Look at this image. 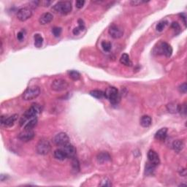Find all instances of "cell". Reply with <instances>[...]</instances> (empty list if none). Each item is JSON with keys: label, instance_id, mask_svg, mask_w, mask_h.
I'll use <instances>...</instances> for the list:
<instances>
[{"label": "cell", "instance_id": "13", "mask_svg": "<svg viewBox=\"0 0 187 187\" xmlns=\"http://www.w3.org/2000/svg\"><path fill=\"white\" fill-rule=\"evenodd\" d=\"M159 53H162V54L165 55L167 57H170L173 53V48L168 43H162L159 47Z\"/></svg>", "mask_w": 187, "mask_h": 187}, {"label": "cell", "instance_id": "3", "mask_svg": "<svg viewBox=\"0 0 187 187\" xmlns=\"http://www.w3.org/2000/svg\"><path fill=\"white\" fill-rule=\"evenodd\" d=\"M105 97H106L113 105H117L120 102L121 97L119 90L115 87H109L105 92Z\"/></svg>", "mask_w": 187, "mask_h": 187}, {"label": "cell", "instance_id": "15", "mask_svg": "<svg viewBox=\"0 0 187 187\" xmlns=\"http://www.w3.org/2000/svg\"><path fill=\"white\" fill-rule=\"evenodd\" d=\"M97 159L99 163L103 164L105 162H110L111 160V157H110V154L106 151H103L99 153L97 156Z\"/></svg>", "mask_w": 187, "mask_h": 187}, {"label": "cell", "instance_id": "29", "mask_svg": "<svg viewBox=\"0 0 187 187\" xmlns=\"http://www.w3.org/2000/svg\"><path fill=\"white\" fill-rule=\"evenodd\" d=\"M167 24V21H162L159 22L158 24H157V27H156V29H157V31H158V32H162V31H163V29L165 28L166 25Z\"/></svg>", "mask_w": 187, "mask_h": 187}, {"label": "cell", "instance_id": "35", "mask_svg": "<svg viewBox=\"0 0 187 187\" xmlns=\"http://www.w3.org/2000/svg\"><path fill=\"white\" fill-rule=\"evenodd\" d=\"M179 91H181V93H186V91H187V86H186V83H184V84H181V86H179Z\"/></svg>", "mask_w": 187, "mask_h": 187}, {"label": "cell", "instance_id": "23", "mask_svg": "<svg viewBox=\"0 0 187 187\" xmlns=\"http://www.w3.org/2000/svg\"><path fill=\"white\" fill-rule=\"evenodd\" d=\"M120 62L122 64V65L127 66V67H131L132 65L129 55L126 54V53H124V54L121 56Z\"/></svg>", "mask_w": 187, "mask_h": 187}, {"label": "cell", "instance_id": "21", "mask_svg": "<svg viewBox=\"0 0 187 187\" xmlns=\"http://www.w3.org/2000/svg\"><path fill=\"white\" fill-rule=\"evenodd\" d=\"M152 123V119L149 116H143L140 119V125L143 127H148Z\"/></svg>", "mask_w": 187, "mask_h": 187}, {"label": "cell", "instance_id": "16", "mask_svg": "<svg viewBox=\"0 0 187 187\" xmlns=\"http://www.w3.org/2000/svg\"><path fill=\"white\" fill-rule=\"evenodd\" d=\"M53 18V16L51 13H45L40 16V18L39 19V22L40 24H42V25H46V24H49L50 22H51Z\"/></svg>", "mask_w": 187, "mask_h": 187}, {"label": "cell", "instance_id": "11", "mask_svg": "<svg viewBox=\"0 0 187 187\" xmlns=\"http://www.w3.org/2000/svg\"><path fill=\"white\" fill-rule=\"evenodd\" d=\"M148 162L154 164L156 167L160 164V159H159L158 154L154 150H150L148 152Z\"/></svg>", "mask_w": 187, "mask_h": 187}, {"label": "cell", "instance_id": "32", "mask_svg": "<svg viewBox=\"0 0 187 187\" xmlns=\"http://www.w3.org/2000/svg\"><path fill=\"white\" fill-rule=\"evenodd\" d=\"M178 112H179L180 113L182 114V115H186V104L184 103L183 105H178Z\"/></svg>", "mask_w": 187, "mask_h": 187}, {"label": "cell", "instance_id": "4", "mask_svg": "<svg viewBox=\"0 0 187 187\" xmlns=\"http://www.w3.org/2000/svg\"><path fill=\"white\" fill-rule=\"evenodd\" d=\"M51 149V145L50 144L49 141L46 139H42L38 142L36 151L37 154L40 155L48 154Z\"/></svg>", "mask_w": 187, "mask_h": 187}, {"label": "cell", "instance_id": "7", "mask_svg": "<svg viewBox=\"0 0 187 187\" xmlns=\"http://www.w3.org/2000/svg\"><path fill=\"white\" fill-rule=\"evenodd\" d=\"M53 143L58 146H63L67 145L70 142V138L65 132H60L57 134L53 139Z\"/></svg>", "mask_w": 187, "mask_h": 187}, {"label": "cell", "instance_id": "6", "mask_svg": "<svg viewBox=\"0 0 187 187\" xmlns=\"http://www.w3.org/2000/svg\"><path fill=\"white\" fill-rule=\"evenodd\" d=\"M69 84L67 81L64 79H56L52 82L51 84V89L55 91H65L68 88Z\"/></svg>", "mask_w": 187, "mask_h": 187}, {"label": "cell", "instance_id": "19", "mask_svg": "<svg viewBox=\"0 0 187 187\" xmlns=\"http://www.w3.org/2000/svg\"><path fill=\"white\" fill-rule=\"evenodd\" d=\"M53 156H54L55 159H58V160H65V159L67 158V155H66L65 152L64 151L62 148H59V149H56L53 153Z\"/></svg>", "mask_w": 187, "mask_h": 187}, {"label": "cell", "instance_id": "30", "mask_svg": "<svg viewBox=\"0 0 187 187\" xmlns=\"http://www.w3.org/2000/svg\"><path fill=\"white\" fill-rule=\"evenodd\" d=\"M101 45H102V47H103V50L105 51L109 52L110 51V50H111L112 46H111V43H110L107 42V41H103V42H102Z\"/></svg>", "mask_w": 187, "mask_h": 187}, {"label": "cell", "instance_id": "5", "mask_svg": "<svg viewBox=\"0 0 187 187\" xmlns=\"http://www.w3.org/2000/svg\"><path fill=\"white\" fill-rule=\"evenodd\" d=\"M40 94V89L38 86H32L26 89L23 94V99L24 100H32L37 98Z\"/></svg>", "mask_w": 187, "mask_h": 187}, {"label": "cell", "instance_id": "36", "mask_svg": "<svg viewBox=\"0 0 187 187\" xmlns=\"http://www.w3.org/2000/svg\"><path fill=\"white\" fill-rule=\"evenodd\" d=\"M85 4V1L84 0H78L75 2V5H76V8H78V9H81L84 7V5Z\"/></svg>", "mask_w": 187, "mask_h": 187}, {"label": "cell", "instance_id": "17", "mask_svg": "<svg viewBox=\"0 0 187 187\" xmlns=\"http://www.w3.org/2000/svg\"><path fill=\"white\" fill-rule=\"evenodd\" d=\"M167 128H162L158 130L155 134V139L160 140V141H164L167 138Z\"/></svg>", "mask_w": 187, "mask_h": 187}, {"label": "cell", "instance_id": "24", "mask_svg": "<svg viewBox=\"0 0 187 187\" xmlns=\"http://www.w3.org/2000/svg\"><path fill=\"white\" fill-rule=\"evenodd\" d=\"M34 46L37 48H40L43 46V38L40 34H36L34 36Z\"/></svg>", "mask_w": 187, "mask_h": 187}, {"label": "cell", "instance_id": "9", "mask_svg": "<svg viewBox=\"0 0 187 187\" xmlns=\"http://www.w3.org/2000/svg\"><path fill=\"white\" fill-rule=\"evenodd\" d=\"M109 34L114 39H119L124 34V30L119 26L112 24L109 28Z\"/></svg>", "mask_w": 187, "mask_h": 187}, {"label": "cell", "instance_id": "25", "mask_svg": "<svg viewBox=\"0 0 187 187\" xmlns=\"http://www.w3.org/2000/svg\"><path fill=\"white\" fill-rule=\"evenodd\" d=\"M90 94L97 99H103L105 97V92L100 91V90H92L90 91Z\"/></svg>", "mask_w": 187, "mask_h": 187}, {"label": "cell", "instance_id": "40", "mask_svg": "<svg viewBox=\"0 0 187 187\" xmlns=\"http://www.w3.org/2000/svg\"><path fill=\"white\" fill-rule=\"evenodd\" d=\"M52 3V2L51 1H42V2H40V4L43 5V6L44 7H48Z\"/></svg>", "mask_w": 187, "mask_h": 187}, {"label": "cell", "instance_id": "12", "mask_svg": "<svg viewBox=\"0 0 187 187\" xmlns=\"http://www.w3.org/2000/svg\"><path fill=\"white\" fill-rule=\"evenodd\" d=\"M34 135H35V134H34V131L24 129V132H22L18 135V138L24 142H28L32 140L34 138Z\"/></svg>", "mask_w": 187, "mask_h": 187}, {"label": "cell", "instance_id": "18", "mask_svg": "<svg viewBox=\"0 0 187 187\" xmlns=\"http://www.w3.org/2000/svg\"><path fill=\"white\" fill-rule=\"evenodd\" d=\"M183 146H184V144H183V141H181V140H175V141L173 143V145H172L173 150H174L176 153H179V152H181V151L183 150Z\"/></svg>", "mask_w": 187, "mask_h": 187}, {"label": "cell", "instance_id": "26", "mask_svg": "<svg viewBox=\"0 0 187 187\" xmlns=\"http://www.w3.org/2000/svg\"><path fill=\"white\" fill-rule=\"evenodd\" d=\"M72 171L74 173H78L80 171V163L77 159L73 158L72 161Z\"/></svg>", "mask_w": 187, "mask_h": 187}, {"label": "cell", "instance_id": "39", "mask_svg": "<svg viewBox=\"0 0 187 187\" xmlns=\"http://www.w3.org/2000/svg\"><path fill=\"white\" fill-rule=\"evenodd\" d=\"M24 38V34L23 32H19L17 34V39L19 41H22Z\"/></svg>", "mask_w": 187, "mask_h": 187}, {"label": "cell", "instance_id": "8", "mask_svg": "<svg viewBox=\"0 0 187 187\" xmlns=\"http://www.w3.org/2000/svg\"><path fill=\"white\" fill-rule=\"evenodd\" d=\"M32 11L30 8H21L17 13V18L21 21H26L32 17Z\"/></svg>", "mask_w": 187, "mask_h": 187}, {"label": "cell", "instance_id": "41", "mask_svg": "<svg viewBox=\"0 0 187 187\" xmlns=\"http://www.w3.org/2000/svg\"><path fill=\"white\" fill-rule=\"evenodd\" d=\"M81 32V29H80L78 27H75V28L73 29V31H72V32H73V34H75V35H78V34H79Z\"/></svg>", "mask_w": 187, "mask_h": 187}, {"label": "cell", "instance_id": "14", "mask_svg": "<svg viewBox=\"0 0 187 187\" xmlns=\"http://www.w3.org/2000/svg\"><path fill=\"white\" fill-rule=\"evenodd\" d=\"M18 116L17 114H14V115L11 116L10 117H5L4 116H2L1 118L2 120V124H4L5 126L10 127V126H13V124H15V122H16V120L18 119Z\"/></svg>", "mask_w": 187, "mask_h": 187}, {"label": "cell", "instance_id": "10", "mask_svg": "<svg viewBox=\"0 0 187 187\" xmlns=\"http://www.w3.org/2000/svg\"><path fill=\"white\" fill-rule=\"evenodd\" d=\"M62 148L65 152L67 158H75L76 155V148L74 145L70 144V143H67V145L62 146Z\"/></svg>", "mask_w": 187, "mask_h": 187}, {"label": "cell", "instance_id": "27", "mask_svg": "<svg viewBox=\"0 0 187 187\" xmlns=\"http://www.w3.org/2000/svg\"><path fill=\"white\" fill-rule=\"evenodd\" d=\"M68 74L70 78L73 80V81H78V80L81 78V74H80L78 71L75 70L69 71Z\"/></svg>", "mask_w": 187, "mask_h": 187}, {"label": "cell", "instance_id": "1", "mask_svg": "<svg viewBox=\"0 0 187 187\" xmlns=\"http://www.w3.org/2000/svg\"><path fill=\"white\" fill-rule=\"evenodd\" d=\"M40 112H41L40 105L35 103L33 104L32 106H31L27 111L24 113L23 118H22L20 121L21 126H24V124L25 125V124L27 123V121H29L30 120V119L36 118L37 114L40 113Z\"/></svg>", "mask_w": 187, "mask_h": 187}, {"label": "cell", "instance_id": "33", "mask_svg": "<svg viewBox=\"0 0 187 187\" xmlns=\"http://www.w3.org/2000/svg\"><path fill=\"white\" fill-rule=\"evenodd\" d=\"M100 186H111L112 183L111 181L108 178H105L101 181V183L100 184Z\"/></svg>", "mask_w": 187, "mask_h": 187}, {"label": "cell", "instance_id": "38", "mask_svg": "<svg viewBox=\"0 0 187 187\" xmlns=\"http://www.w3.org/2000/svg\"><path fill=\"white\" fill-rule=\"evenodd\" d=\"M78 27L81 29V31H83L85 28V25H84V21L81 20V19H79L78 20Z\"/></svg>", "mask_w": 187, "mask_h": 187}, {"label": "cell", "instance_id": "2", "mask_svg": "<svg viewBox=\"0 0 187 187\" xmlns=\"http://www.w3.org/2000/svg\"><path fill=\"white\" fill-rule=\"evenodd\" d=\"M72 3L69 1L59 2L53 7V10L57 13L67 15L72 11Z\"/></svg>", "mask_w": 187, "mask_h": 187}, {"label": "cell", "instance_id": "22", "mask_svg": "<svg viewBox=\"0 0 187 187\" xmlns=\"http://www.w3.org/2000/svg\"><path fill=\"white\" fill-rule=\"evenodd\" d=\"M37 124V118H34V119H30L29 122H27L24 125V129L27 130H32L33 128Z\"/></svg>", "mask_w": 187, "mask_h": 187}, {"label": "cell", "instance_id": "37", "mask_svg": "<svg viewBox=\"0 0 187 187\" xmlns=\"http://www.w3.org/2000/svg\"><path fill=\"white\" fill-rule=\"evenodd\" d=\"M145 2H143V1H137V0H133V1H131L129 3H130V5H132V6H138V5H141Z\"/></svg>", "mask_w": 187, "mask_h": 187}, {"label": "cell", "instance_id": "34", "mask_svg": "<svg viewBox=\"0 0 187 187\" xmlns=\"http://www.w3.org/2000/svg\"><path fill=\"white\" fill-rule=\"evenodd\" d=\"M171 27L176 31V32L177 33V34L181 32V27H180L179 24H178V22H173L172 24H171Z\"/></svg>", "mask_w": 187, "mask_h": 187}, {"label": "cell", "instance_id": "20", "mask_svg": "<svg viewBox=\"0 0 187 187\" xmlns=\"http://www.w3.org/2000/svg\"><path fill=\"white\" fill-rule=\"evenodd\" d=\"M155 168H156V166L154 165V164H151L150 162H148V163H146V165H145V174L147 176H153L155 173Z\"/></svg>", "mask_w": 187, "mask_h": 187}, {"label": "cell", "instance_id": "31", "mask_svg": "<svg viewBox=\"0 0 187 187\" xmlns=\"http://www.w3.org/2000/svg\"><path fill=\"white\" fill-rule=\"evenodd\" d=\"M52 33H53V35L56 37H59L62 34V28L60 27H54V28L52 29Z\"/></svg>", "mask_w": 187, "mask_h": 187}, {"label": "cell", "instance_id": "28", "mask_svg": "<svg viewBox=\"0 0 187 187\" xmlns=\"http://www.w3.org/2000/svg\"><path fill=\"white\" fill-rule=\"evenodd\" d=\"M178 105L177 103H170L167 106V110L170 113H177L178 109Z\"/></svg>", "mask_w": 187, "mask_h": 187}]
</instances>
